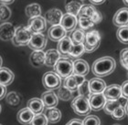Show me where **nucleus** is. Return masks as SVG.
<instances>
[{
	"instance_id": "39",
	"label": "nucleus",
	"mask_w": 128,
	"mask_h": 125,
	"mask_svg": "<svg viewBox=\"0 0 128 125\" xmlns=\"http://www.w3.org/2000/svg\"><path fill=\"white\" fill-rule=\"evenodd\" d=\"M11 14H12V12L8 5H0V20L1 21L6 22V20H8L11 17Z\"/></svg>"
},
{
	"instance_id": "15",
	"label": "nucleus",
	"mask_w": 128,
	"mask_h": 125,
	"mask_svg": "<svg viewBox=\"0 0 128 125\" xmlns=\"http://www.w3.org/2000/svg\"><path fill=\"white\" fill-rule=\"evenodd\" d=\"M73 45L72 39L69 36H65L63 38L60 40L58 43V52L60 53V57L62 58H68L69 56V52L72 46Z\"/></svg>"
},
{
	"instance_id": "10",
	"label": "nucleus",
	"mask_w": 128,
	"mask_h": 125,
	"mask_svg": "<svg viewBox=\"0 0 128 125\" xmlns=\"http://www.w3.org/2000/svg\"><path fill=\"white\" fill-rule=\"evenodd\" d=\"M104 96L105 97L106 101H116L119 100L122 97V92H121V86L118 84H112L104 89Z\"/></svg>"
},
{
	"instance_id": "4",
	"label": "nucleus",
	"mask_w": 128,
	"mask_h": 125,
	"mask_svg": "<svg viewBox=\"0 0 128 125\" xmlns=\"http://www.w3.org/2000/svg\"><path fill=\"white\" fill-rule=\"evenodd\" d=\"M32 33L27 26H20L16 27L15 35L13 39L11 40L13 44L16 47L19 46H27L31 38Z\"/></svg>"
},
{
	"instance_id": "5",
	"label": "nucleus",
	"mask_w": 128,
	"mask_h": 125,
	"mask_svg": "<svg viewBox=\"0 0 128 125\" xmlns=\"http://www.w3.org/2000/svg\"><path fill=\"white\" fill-rule=\"evenodd\" d=\"M72 108L75 113L80 116H87L92 111L88 99L82 96H77L73 99Z\"/></svg>"
},
{
	"instance_id": "25",
	"label": "nucleus",
	"mask_w": 128,
	"mask_h": 125,
	"mask_svg": "<svg viewBox=\"0 0 128 125\" xmlns=\"http://www.w3.org/2000/svg\"><path fill=\"white\" fill-rule=\"evenodd\" d=\"M62 57L57 49H48L45 52V63L44 65L48 67H54Z\"/></svg>"
},
{
	"instance_id": "13",
	"label": "nucleus",
	"mask_w": 128,
	"mask_h": 125,
	"mask_svg": "<svg viewBox=\"0 0 128 125\" xmlns=\"http://www.w3.org/2000/svg\"><path fill=\"white\" fill-rule=\"evenodd\" d=\"M112 23L116 27H126L128 26V9L127 7L120 8L115 13L112 18Z\"/></svg>"
},
{
	"instance_id": "42",
	"label": "nucleus",
	"mask_w": 128,
	"mask_h": 125,
	"mask_svg": "<svg viewBox=\"0 0 128 125\" xmlns=\"http://www.w3.org/2000/svg\"><path fill=\"white\" fill-rule=\"evenodd\" d=\"M120 63L126 69H128V48H126L121 50Z\"/></svg>"
},
{
	"instance_id": "27",
	"label": "nucleus",
	"mask_w": 128,
	"mask_h": 125,
	"mask_svg": "<svg viewBox=\"0 0 128 125\" xmlns=\"http://www.w3.org/2000/svg\"><path fill=\"white\" fill-rule=\"evenodd\" d=\"M85 53L84 51V47H83V43L80 44H73L70 48V50L69 52V56L68 59H78L80 56H82Z\"/></svg>"
},
{
	"instance_id": "37",
	"label": "nucleus",
	"mask_w": 128,
	"mask_h": 125,
	"mask_svg": "<svg viewBox=\"0 0 128 125\" xmlns=\"http://www.w3.org/2000/svg\"><path fill=\"white\" fill-rule=\"evenodd\" d=\"M78 93L79 95L78 96H82V97H85V98L88 99L90 96H91V91H90V89H89V82L88 80H84L82 84H80L77 89Z\"/></svg>"
},
{
	"instance_id": "19",
	"label": "nucleus",
	"mask_w": 128,
	"mask_h": 125,
	"mask_svg": "<svg viewBox=\"0 0 128 125\" xmlns=\"http://www.w3.org/2000/svg\"><path fill=\"white\" fill-rule=\"evenodd\" d=\"M90 71L89 64L83 59H75L73 61V74L79 76H84L88 74Z\"/></svg>"
},
{
	"instance_id": "38",
	"label": "nucleus",
	"mask_w": 128,
	"mask_h": 125,
	"mask_svg": "<svg viewBox=\"0 0 128 125\" xmlns=\"http://www.w3.org/2000/svg\"><path fill=\"white\" fill-rule=\"evenodd\" d=\"M30 125H48V120L45 114H36L30 122Z\"/></svg>"
},
{
	"instance_id": "30",
	"label": "nucleus",
	"mask_w": 128,
	"mask_h": 125,
	"mask_svg": "<svg viewBox=\"0 0 128 125\" xmlns=\"http://www.w3.org/2000/svg\"><path fill=\"white\" fill-rule=\"evenodd\" d=\"M96 10H97V9L94 7V5H82L76 17H78V16H85V17H89V18H91L92 16H94V14L96 12Z\"/></svg>"
},
{
	"instance_id": "47",
	"label": "nucleus",
	"mask_w": 128,
	"mask_h": 125,
	"mask_svg": "<svg viewBox=\"0 0 128 125\" xmlns=\"http://www.w3.org/2000/svg\"><path fill=\"white\" fill-rule=\"evenodd\" d=\"M106 0H90V2L92 4H94V5H102V4H104Z\"/></svg>"
},
{
	"instance_id": "48",
	"label": "nucleus",
	"mask_w": 128,
	"mask_h": 125,
	"mask_svg": "<svg viewBox=\"0 0 128 125\" xmlns=\"http://www.w3.org/2000/svg\"><path fill=\"white\" fill-rule=\"evenodd\" d=\"M15 0H0V3H1V5H10V4H13V2Z\"/></svg>"
},
{
	"instance_id": "45",
	"label": "nucleus",
	"mask_w": 128,
	"mask_h": 125,
	"mask_svg": "<svg viewBox=\"0 0 128 125\" xmlns=\"http://www.w3.org/2000/svg\"><path fill=\"white\" fill-rule=\"evenodd\" d=\"M6 95V88L0 84V101L5 98Z\"/></svg>"
},
{
	"instance_id": "28",
	"label": "nucleus",
	"mask_w": 128,
	"mask_h": 125,
	"mask_svg": "<svg viewBox=\"0 0 128 125\" xmlns=\"http://www.w3.org/2000/svg\"><path fill=\"white\" fill-rule=\"evenodd\" d=\"M82 5V4L79 0H72V1L67 2L66 5H65V9H66L68 14H70V15L77 16Z\"/></svg>"
},
{
	"instance_id": "1",
	"label": "nucleus",
	"mask_w": 128,
	"mask_h": 125,
	"mask_svg": "<svg viewBox=\"0 0 128 125\" xmlns=\"http://www.w3.org/2000/svg\"><path fill=\"white\" fill-rule=\"evenodd\" d=\"M116 67V62L112 57H102L96 59L92 64V70L98 78L105 77L114 72Z\"/></svg>"
},
{
	"instance_id": "44",
	"label": "nucleus",
	"mask_w": 128,
	"mask_h": 125,
	"mask_svg": "<svg viewBox=\"0 0 128 125\" xmlns=\"http://www.w3.org/2000/svg\"><path fill=\"white\" fill-rule=\"evenodd\" d=\"M91 19L94 24H96V23H100V22L102 20V14L100 13L98 10H96V12L94 14V16L91 17Z\"/></svg>"
},
{
	"instance_id": "41",
	"label": "nucleus",
	"mask_w": 128,
	"mask_h": 125,
	"mask_svg": "<svg viewBox=\"0 0 128 125\" xmlns=\"http://www.w3.org/2000/svg\"><path fill=\"white\" fill-rule=\"evenodd\" d=\"M82 125H100V119L95 115H89L82 121Z\"/></svg>"
},
{
	"instance_id": "3",
	"label": "nucleus",
	"mask_w": 128,
	"mask_h": 125,
	"mask_svg": "<svg viewBox=\"0 0 128 125\" xmlns=\"http://www.w3.org/2000/svg\"><path fill=\"white\" fill-rule=\"evenodd\" d=\"M101 42V35L97 30H90L85 33L84 41H83V47L84 51L87 53L94 52L99 48Z\"/></svg>"
},
{
	"instance_id": "6",
	"label": "nucleus",
	"mask_w": 128,
	"mask_h": 125,
	"mask_svg": "<svg viewBox=\"0 0 128 125\" xmlns=\"http://www.w3.org/2000/svg\"><path fill=\"white\" fill-rule=\"evenodd\" d=\"M42 84L48 91H54L60 87L62 79L54 71H48L43 75Z\"/></svg>"
},
{
	"instance_id": "23",
	"label": "nucleus",
	"mask_w": 128,
	"mask_h": 125,
	"mask_svg": "<svg viewBox=\"0 0 128 125\" xmlns=\"http://www.w3.org/2000/svg\"><path fill=\"white\" fill-rule=\"evenodd\" d=\"M28 108L33 112V114H40L42 113V112L44 111V104L43 101H41V99L38 98H32L30 101H28Z\"/></svg>"
},
{
	"instance_id": "31",
	"label": "nucleus",
	"mask_w": 128,
	"mask_h": 125,
	"mask_svg": "<svg viewBox=\"0 0 128 125\" xmlns=\"http://www.w3.org/2000/svg\"><path fill=\"white\" fill-rule=\"evenodd\" d=\"M77 23H79L80 29L82 30H89L94 26V23L92 21V19L85 16H78Z\"/></svg>"
},
{
	"instance_id": "36",
	"label": "nucleus",
	"mask_w": 128,
	"mask_h": 125,
	"mask_svg": "<svg viewBox=\"0 0 128 125\" xmlns=\"http://www.w3.org/2000/svg\"><path fill=\"white\" fill-rule=\"evenodd\" d=\"M128 27H121L116 32V37L118 40L123 44H127L128 43Z\"/></svg>"
},
{
	"instance_id": "17",
	"label": "nucleus",
	"mask_w": 128,
	"mask_h": 125,
	"mask_svg": "<svg viewBox=\"0 0 128 125\" xmlns=\"http://www.w3.org/2000/svg\"><path fill=\"white\" fill-rule=\"evenodd\" d=\"M60 25L67 32L74 30L76 26H77V17L75 16H73V15H70V14H68V13L64 14L62 17V20H60Z\"/></svg>"
},
{
	"instance_id": "43",
	"label": "nucleus",
	"mask_w": 128,
	"mask_h": 125,
	"mask_svg": "<svg viewBox=\"0 0 128 125\" xmlns=\"http://www.w3.org/2000/svg\"><path fill=\"white\" fill-rule=\"evenodd\" d=\"M121 92H122V97L124 99H127L128 96V82L127 80H126L124 82L121 86Z\"/></svg>"
},
{
	"instance_id": "2",
	"label": "nucleus",
	"mask_w": 128,
	"mask_h": 125,
	"mask_svg": "<svg viewBox=\"0 0 128 125\" xmlns=\"http://www.w3.org/2000/svg\"><path fill=\"white\" fill-rule=\"evenodd\" d=\"M54 68V72L59 75L60 79H66L73 74V60L68 58H60Z\"/></svg>"
},
{
	"instance_id": "24",
	"label": "nucleus",
	"mask_w": 128,
	"mask_h": 125,
	"mask_svg": "<svg viewBox=\"0 0 128 125\" xmlns=\"http://www.w3.org/2000/svg\"><path fill=\"white\" fill-rule=\"evenodd\" d=\"M30 61L33 67H40L45 63V52L43 50H34L30 57Z\"/></svg>"
},
{
	"instance_id": "53",
	"label": "nucleus",
	"mask_w": 128,
	"mask_h": 125,
	"mask_svg": "<svg viewBox=\"0 0 128 125\" xmlns=\"http://www.w3.org/2000/svg\"><path fill=\"white\" fill-rule=\"evenodd\" d=\"M0 125H2V124H0Z\"/></svg>"
},
{
	"instance_id": "29",
	"label": "nucleus",
	"mask_w": 128,
	"mask_h": 125,
	"mask_svg": "<svg viewBox=\"0 0 128 125\" xmlns=\"http://www.w3.org/2000/svg\"><path fill=\"white\" fill-rule=\"evenodd\" d=\"M25 13L28 16V18L36 17V16H41V7L37 3H33L30 5H27L25 8Z\"/></svg>"
},
{
	"instance_id": "52",
	"label": "nucleus",
	"mask_w": 128,
	"mask_h": 125,
	"mask_svg": "<svg viewBox=\"0 0 128 125\" xmlns=\"http://www.w3.org/2000/svg\"><path fill=\"white\" fill-rule=\"evenodd\" d=\"M114 125H120V124H114Z\"/></svg>"
},
{
	"instance_id": "8",
	"label": "nucleus",
	"mask_w": 128,
	"mask_h": 125,
	"mask_svg": "<svg viewBox=\"0 0 128 125\" xmlns=\"http://www.w3.org/2000/svg\"><path fill=\"white\" fill-rule=\"evenodd\" d=\"M27 27L31 31L32 34L33 33H42L47 28V22H46L44 16H36V17L30 18Z\"/></svg>"
},
{
	"instance_id": "26",
	"label": "nucleus",
	"mask_w": 128,
	"mask_h": 125,
	"mask_svg": "<svg viewBox=\"0 0 128 125\" xmlns=\"http://www.w3.org/2000/svg\"><path fill=\"white\" fill-rule=\"evenodd\" d=\"M48 123H59L62 119V112L59 109H57L56 107L54 108H48L45 114Z\"/></svg>"
},
{
	"instance_id": "21",
	"label": "nucleus",
	"mask_w": 128,
	"mask_h": 125,
	"mask_svg": "<svg viewBox=\"0 0 128 125\" xmlns=\"http://www.w3.org/2000/svg\"><path fill=\"white\" fill-rule=\"evenodd\" d=\"M33 117H34L33 112L28 107L21 109L16 114V119L18 121V123L22 125H28Z\"/></svg>"
},
{
	"instance_id": "14",
	"label": "nucleus",
	"mask_w": 128,
	"mask_h": 125,
	"mask_svg": "<svg viewBox=\"0 0 128 125\" xmlns=\"http://www.w3.org/2000/svg\"><path fill=\"white\" fill-rule=\"evenodd\" d=\"M62 16H63V14L60 9L51 8L48 11H47L44 18H45L46 22L50 23L51 26H56V25H60Z\"/></svg>"
},
{
	"instance_id": "20",
	"label": "nucleus",
	"mask_w": 128,
	"mask_h": 125,
	"mask_svg": "<svg viewBox=\"0 0 128 125\" xmlns=\"http://www.w3.org/2000/svg\"><path fill=\"white\" fill-rule=\"evenodd\" d=\"M41 101H43L44 106L48 109V108H54L58 105L59 99L57 97L56 93L53 91H48L42 94V99Z\"/></svg>"
},
{
	"instance_id": "34",
	"label": "nucleus",
	"mask_w": 128,
	"mask_h": 125,
	"mask_svg": "<svg viewBox=\"0 0 128 125\" xmlns=\"http://www.w3.org/2000/svg\"><path fill=\"white\" fill-rule=\"evenodd\" d=\"M6 101L11 106H18L20 103V95L18 92L11 91L6 95Z\"/></svg>"
},
{
	"instance_id": "11",
	"label": "nucleus",
	"mask_w": 128,
	"mask_h": 125,
	"mask_svg": "<svg viewBox=\"0 0 128 125\" xmlns=\"http://www.w3.org/2000/svg\"><path fill=\"white\" fill-rule=\"evenodd\" d=\"M88 101L91 110L97 112L104 108V104L106 102V99L102 93H94L91 94V96L88 98Z\"/></svg>"
},
{
	"instance_id": "35",
	"label": "nucleus",
	"mask_w": 128,
	"mask_h": 125,
	"mask_svg": "<svg viewBox=\"0 0 128 125\" xmlns=\"http://www.w3.org/2000/svg\"><path fill=\"white\" fill-rule=\"evenodd\" d=\"M84 37H85V32L82 29H76L72 31V36L70 37L73 44H80L84 41Z\"/></svg>"
},
{
	"instance_id": "40",
	"label": "nucleus",
	"mask_w": 128,
	"mask_h": 125,
	"mask_svg": "<svg viewBox=\"0 0 128 125\" xmlns=\"http://www.w3.org/2000/svg\"><path fill=\"white\" fill-rule=\"evenodd\" d=\"M126 110H124V107L123 106V105H121V106H119L118 108H116V109L112 112V113L111 114V116L112 117V119H114V120H123L124 118L126 116Z\"/></svg>"
},
{
	"instance_id": "16",
	"label": "nucleus",
	"mask_w": 128,
	"mask_h": 125,
	"mask_svg": "<svg viewBox=\"0 0 128 125\" xmlns=\"http://www.w3.org/2000/svg\"><path fill=\"white\" fill-rule=\"evenodd\" d=\"M48 36L50 39L55 42H59L60 40L63 38L65 36H67V31L64 29L60 25H56V26H51L48 31Z\"/></svg>"
},
{
	"instance_id": "22",
	"label": "nucleus",
	"mask_w": 128,
	"mask_h": 125,
	"mask_svg": "<svg viewBox=\"0 0 128 125\" xmlns=\"http://www.w3.org/2000/svg\"><path fill=\"white\" fill-rule=\"evenodd\" d=\"M14 79H15V75L10 69L8 68H0V84L3 86L10 85L13 82Z\"/></svg>"
},
{
	"instance_id": "33",
	"label": "nucleus",
	"mask_w": 128,
	"mask_h": 125,
	"mask_svg": "<svg viewBox=\"0 0 128 125\" xmlns=\"http://www.w3.org/2000/svg\"><path fill=\"white\" fill-rule=\"evenodd\" d=\"M58 91H57V97L58 99H60L62 101H70V99L72 98V92L73 91H70V90H68L67 88L65 87H60V88L57 89Z\"/></svg>"
},
{
	"instance_id": "12",
	"label": "nucleus",
	"mask_w": 128,
	"mask_h": 125,
	"mask_svg": "<svg viewBox=\"0 0 128 125\" xmlns=\"http://www.w3.org/2000/svg\"><path fill=\"white\" fill-rule=\"evenodd\" d=\"M16 27H14L13 24L5 22L0 25V39L3 41H9L12 40L15 35Z\"/></svg>"
},
{
	"instance_id": "7",
	"label": "nucleus",
	"mask_w": 128,
	"mask_h": 125,
	"mask_svg": "<svg viewBox=\"0 0 128 125\" xmlns=\"http://www.w3.org/2000/svg\"><path fill=\"white\" fill-rule=\"evenodd\" d=\"M28 46L32 50H43L47 46V37L42 33H33Z\"/></svg>"
},
{
	"instance_id": "9",
	"label": "nucleus",
	"mask_w": 128,
	"mask_h": 125,
	"mask_svg": "<svg viewBox=\"0 0 128 125\" xmlns=\"http://www.w3.org/2000/svg\"><path fill=\"white\" fill-rule=\"evenodd\" d=\"M86 79L84 76H79V75H76V74H72L70 76L67 77L66 79H64L63 87L67 88L70 91H77L78 87Z\"/></svg>"
},
{
	"instance_id": "46",
	"label": "nucleus",
	"mask_w": 128,
	"mask_h": 125,
	"mask_svg": "<svg viewBox=\"0 0 128 125\" xmlns=\"http://www.w3.org/2000/svg\"><path fill=\"white\" fill-rule=\"evenodd\" d=\"M66 125H82V121L80 119H72Z\"/></svg>"
},
{
	"instance_id": "18",
	"label": "nucleus",
	"mask_w": 128,
	"mask_h": 125,
	"mask_svg": "<svg viewBox=\"0 0 128 125\" xmlns=\"http://www.w3.org/2000/svg\"><path fill=\"white\" fill-rule=\"evenodd\" d=\"M89 89L92 94L94 93H102L104 89L106 88V84L104 80L101 78H92V80H88Z\"/></svg>"
},
{
	"instance_id": "32",
	"label": "nucleus",
	"mask_w": 128,
	"mask_h": 125,
	"mask_svg": "<svg viewBox=\"0 0 128 125\" xmlns=\"http://www.w3.org/2000/svg\"><path fill=\"white\" fill-rule=\"evenodd\" d=\"M122 103L120 102V100H116V101H106L105 104L102 109L104 110V112L108 115H111L112 112L114 111L116 108L121 106Z\"/></svg>"
},
{
	"instance_id": "51",
	"label": "nucleus",
	"mask_w": 128,
	"mask_h": 125,
	"mask_svg": "<svg viewBox=\"0 0 128 125\" xmlns=\"http://www.w3.org/2000/svg\"><path fill=\"white\" fill-rule=\"evenodd\" d=\"M1 111H2V107H1V105H0V113H1Z\"/></svg>"
},
{
	"instance_id": "50",
	"label": "nucleus",
	"mask_w": 128,
	"mask_h": 125,
	"mask_svg": "<svg viewBox=\"0 0 128 125\" xmlns=\"http://www.w3.org/2000/svg\"><path fill=\"white\" fill-rule=\"evenodd\" d=\"M124 2V4H126V5H127L128 4V0H123Z\"/></svg>"
},
{
	"instance_id": "49",
	"label": "nucleus",
	"mask_w": 128,
	"mask_h": 125,
	"mask_svg": "<svg viewBox=\"0 0 128 125\" xmlns=\"http://www.w3.org/2000/svg\"><path fill=\"white\" fill-rule=\"evenodd\" d=\"M2 63H3V60H2V58L0 57V68L2 67Z\"/></svg>"
}]
</instances>
